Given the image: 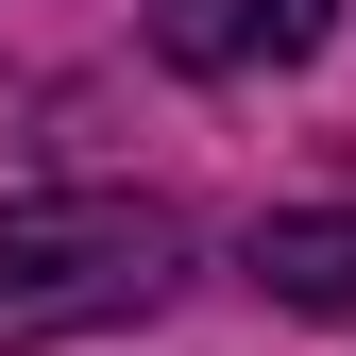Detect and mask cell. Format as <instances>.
Segmentation results:
<instances>
[{
  "label": "cell",
  "mask_w": 356,
  "mask_h": 356,
  "mask_svg": "<svg viewBox=\"0 0 356 356\" xmlns=\"http://www.w3.org/2000/svg\"><path fill=\"white\" fill-rule=\"evenodd\" d=\"M170 272H187V220H170L153 187H51V204H0V356L153 323Z\"/></svg>",
  "instance_id": "1"
},
{
  "label": "cell",
  "mask_w": 356,
  "mask_h": 356,
  "mask_svg": "<svg viewBox=\"0 0 356 356\" xmlns=\"http://www.w3.org/2000/svg\"><path fill=\"white\" fill-rule=\"evenodd\" d=\"M323 34H339V0H153V51L204 68V85H238V68H305Z\"/></svg>",
  "instance_id": "2"
},
{
  "label": "cell",
  "mask_w": 356,
  "mask_h": 356,
  "mask_svg": "<svg viewBox=\"0 0 356 356\" xmlns=\"http://www.w3.org/2000/svg\"><path fill=\"white\" fill-rule=\"evenodd\" d=\"M238 272L272 289V305H305V323H356V204H289V220H254Z\"/></svg>",
  "instance_id": "3"
}]
</instances>
